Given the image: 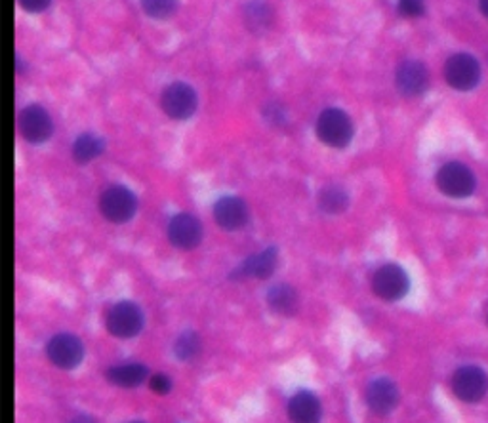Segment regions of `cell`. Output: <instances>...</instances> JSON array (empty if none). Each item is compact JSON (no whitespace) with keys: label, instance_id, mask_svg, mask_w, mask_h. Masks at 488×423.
Listing matches in <instances>:
<instances>
[{"label":"cell","instance_id":"obj_1","mask_svg":"<svg viewBox=\"0 0 488 423\" xmlns=\"http://www.w3.org/2000/svg\"><path fill=\"white\" fill-rule=\"evenodd\" d=\"M318 140L334 149H344L353 140L351 118L340 109H327L317 118Z\"/></svg>","mask_w":488,"mask_h":423},{"label":"cell","instance_id":"obj_2","mask_svg":"<svg viewBox=\"0 0 488 423\" xmlns=\"http://www.w3.org/2000/svg\"><path fill=\"white\" fill-rule=\"evenodd\" d=\"M437 185L450 198H467L474 195L477 179L465 164L447 162L437 174Z\"/></svg>","mask_w":488,"mask_h":423},{"label":"cell","instance_id":"obj_3","mask_svg":"<svg viewBox=\"0 0 488 423\" xmlns=\"http://www.w3.org/2000/svg\"><path fill=\"white\" fill-rule=\"evenodd\" d=\"M106 326L115 337H123V340H128V337H134L142 332L143 313L136 306V303L119 301L109 309L107 318H106Z\"/></svg>","mask_w":488,"mask_h":423},{"label":"cell","instance_id":"obj_4","mask_svg":"<svg viewBox=\"0 0 488 423\" xmlns=\"http://www.w3.org/2000/svg\"><path fill=\"white\" fill-rule=\"evenodd\" d=\"M445 78L454 90L469 92L481 80V65L471 54H454L445 65Z\"/></svg>","mask_w":488,"mask_h":423},{"label":"cell","instance_id":"obj_5","mask_svg":"<svg viewBox=\"0 0 488 423\" xmlns=\"http://www.w3.org/2000/svg\"><path fill=\"white\" fill-rule=\"evenodd\" d=\"M373 289L376 296L385 301H399L409 294L410 280L405 269L395 263H387L374 273Z\"/></svg>","mask_w":488,"mask_h":423},{"label":"cell","instance_id":"obj_6","mask_svg":"<svg viewBox=\"0 0 488 423\" xmlns=\"http://www.w3.org/2000/svg\"><path fill=\"white\" fill-rule=\"evenodd\" d=\"M99 208L102 214L113 224H126L134 217L138 210V200L130 189L123 188V185H115L109 188L99 200Z\"/></svg>","mask_w":488,"mask_h":423},{"label":"cell","instance_id":"obj_7","mask_svg":"<svg viewBox=\"0 0 488 423\" xmlns=\"http://www.w3.org/2000/svg\"><path fill=\"white\" fill-rule=\"evenodd\" d=\"M452 391L464 402H479L488 391V376L479 366H462L452 376Z\"/></svg>","mask_w":488,"mask_h":423},{"label":"cell","instance_id":"obj_8","mask_svg":"<svg viewBox=\"0 0 488 423\" xmlns=\"http://www.w3.org/2000/svg\"><path fill=\"white\" fill-rule=\"evenodd\" d=\"M162 109L164 113L176 118V121H185L197 111V94L185 82H174L162 92Z\"/></svg>","mask_w":488,"mask_h":423},{"label":"cell","instance_id":"obj_9","mask_svg":"<svg viewBox=\"0 0 488 423\" xmlns=\"http://www.w3.org/2000/svg\"><path fill=\"white\" fill-rule=\"evenodd\" d=\"M20 132L29 143H42L50 140V135L54 132V123L46 109L41 106H29L20 113L18 118Z\"/></svg>","mask_w":488,"mask_h":423},{"label":"cell","instance_id":"obj_10","mask_svg":"<svg viewBox=\"0 0 488 423\" xmlns=\"http://www.w3.org/2000/svg\"><path fill=\"white\" fill-rule=\"evenodd\" d=\"M46 353H48L50 361H52L58 368L71 370L80 364V361L84 357V347L77 336L58 334L52 337V340H50Z\"/></svg>","mask_w":488,"mask_h":423},{"label":"cell","instance_id":"obj_11","mask_svg":"<svg viewBox=\"0 0 488 423\" xmlns=\"http://www.w3.org/2000/svg\"><path fill=\"white\" fill-rule=\"evenodd\" d=\"M168 239L180 250H193L203 241V225L191 214H178L168 224Z\"/></svg>","mask_w":488,"mask_h":423},{"label":"cell","instance_id":"obj_12","mask_svg":"<svg viewBox=\"0 0 488 423\" xmlns=\"http://www.w3.org/2000/svg\"><path fill=\"white\" fill-rule=\"evenodd\" d=\"M214 217L226 231H237L248 224V207L239 197H222L214 205Z\"/></svg>","mask_w":488,"mask_h":423},{"label":"cell","instance_id":"obj_13","mask_svg":"<svg viewBox=\"0 0 488 423\" xmlns=\"http://www.w3.org/2000/svg\"><path fill=\"white\" fill-rule=\"evenodd\" d=\"M366 402L370 406V410L378 416L391 414L395 410V406L399 404V389L387 378L374 380L366 389Z\"/></svg>","mask_w":488,"mask_h":423},{"label":"cell","instance_id":"obj_14","mask_svg":"<svg viewBox=\"0 0 488 423\" xmlns=\"http://www.w3.org/2000/svg\"><path fill=\"white\" fill-rule=\"evenodd\" d=\"M428 82H429L428 69L419 61L410 60L399 65L397 75H395V84H397V90L402 96H409V97L419 96L428 88Z\"/></svg>","mask_w":488,"mask_h":423},{"label":"cell","instance_id":"obj_15","mask_svg":"<svg viewBox=\"0 0 488 423\" xmlns=\"http://www.w3.org/2000/svg\"><path fill=\"white\" fill-rule=\"evenodd\" d=\"M277 267V250L275 248H265L260 253L250 256L239 269L233 271V279H269Z\"/></svg>","mask_w":488,"mask_h":423},{"label":"cell","instance_id":"obj_16","mask_svg":"<svg viewBox=\"0 0 488 423\" xmlns=\"http://www.w3.org/2000/svg\"><path fill=\"white\" fill-rule=\"evenodd\" d=\"M323 416V406L309 391H298L289 402V418L294 423H318Z\"/></svg>","mask_w":488,"mask_h":423},{"label":"cell","instance_id":"obj_17","mask_svg":"<svg viewBox=\"0 0 488 423\" xmlns=\"http://www.w3.org/2000/svg\"><path fill=\"white\" fill-rule=\"evenodd\" d=\"M267 303L269 308H272L275 313L279 315H294L298 309V294L289 284H275L272 290L267 292Z\"/></svg>","mask_w":488,"mask_h":423},{"label":"cell","instance_id":"obj_18","mask_svg":"<svg viewBox=\"0 0 488 423\" xmlns=\"http://www.w3.org/2000/svg\"><path fill=\"white\" fill-rule=\"evenodd\" d=\"M273 10L265 0H250L244 6V23L252 32H262L272 27Z\"/></svg>","mask_w":488,"mask_h":423},{"label":"cell","instance_id":"obj_19","mask_svg":"<svg viewBox=\"0 0 488 423\" xmlns=\"http://www.w3.org/2000/svg\"><path fill=\"white\" fill-rule=\"evenodd\" d=\"M147 378V368L143 364H121V366H113L107 372V380L119 387H136L143 383Z\"/></svg>","mask_w":488,"mask_h":423},{"label":"cell","instance_id":"obj_20","mask_svg":"<svg viewBox=\"0 0 488 423\" xmlns=\"http://www.w3.org/2000/svg\"><path fill=\"white\" fill-rule=\"evenodd\" d=\"M104 153V142L94 133H82L73 143V157L77 162L87 164Z\"/></svg>","mask_w":488,"mask_h":423},{"label":"cell","instance_id":"obj_21","mask_svg":"<svg viewBox=\"0 0 488 423\" xmlns=\"http://www.w3.org/2000/svg\"><path fill=\"white\" fill-rule=\"evenodd\" d=\"M349 205L347 193L338 188V185H327V188L318 193V208L325 214H342Z\"/></svg>","mask_w":488,"mask_h":423},{"label":"cell","instance_id":"obj_22","mask_svg":"<svg viewBox=\"0 0 488 423\" xmlns=\"http://www.w3.org/2000/svg\"><path fill=\"white\" fill-rule=\"evenodd\" d=\"M142 8L155 20H166L178 10V0H142Z\"/></svg>","mask_w":488,"mask_h":423},{"label":"cell","instance_id":"obj_23","mask_svg":"<svg viewBox=\"0 0 488 423\" xmlns=\"http://www.w3.org/2000/svg\"><path fill=\"white\" fill-rule=\"evenodd\" d=\"M200 349V340L195 332H183L174 345V353L180 361H189Z\"/></svg>","mask_w":488,"mask_h":423},{"label":"cell","instance_id":"obj_24","mask_svg":"<svg viewBox=\"0 0 488 423\" xmlns=\"http://www.w3.org/2000/svg\"><path fill=\"white\" fill-rule=\"evenodd\" d=\"M399 12L407 18H418L426 12V0H399Z\"/></svg>","mask_w":488,"mask_h":423},{"label":"cell","instance_id":"obj_25","mask_svg":"<svg viewBox=\"0 0 488 423\" xmlns=\"http://www.w3.org/2000/svg\"><path fill=\"white\" fill-rule=\"evenodd\" d=\"M151 389H153V391H157V393H161V395H164L172 389V380L168 376H164V374H157V376L151 378Z\"/></svg>","mask_w":488,"mask_h":423},{"label":"cell","instance_id":"obj_26","mask_svg":"<svg viewBox=\"0 0 488 423\" xmlns=\"http://www.w3.org/2000/svg\"><path fill=\"white\" fill-rule=\"evenodd\" d=\"M50 5H52V0H20V6L31 14L44 12Z\"/></svg>","mask_w":488,"mask_h":423},{"label":"cell","instance_id":"obj_27","mask_svg":"<svg viewBox=\"0 0 488 423\" xmlns=\"http://www.w3.org/2000/svg\"><path fill=\"white\" fill-rule=\"evenodd\" d=\"M265 118L272 124H284V113L279 109V106H269L265 109Z\"/></svg>","mask_w":488,"mask_h":423},{"label":"cell","instance_id":"obj_28","mask_svg":"<svg viewBox=\"0 0 488 423\" xmlns=\"http://www.w3.org/2000/svg\"><path fill=\"white\" fill-rule=\"evenodd\" d=\"M71 423H97L92 416H87V414H80V416H77V418H73L71 419Z\"/></svg>","mask_w":488,"mask_h":423},{"label":"cell","instance_id":"obj_29","mask_svg":"<svg viewBox=\"0 0 488 423\" xmlns=\"http://www.w3.org/2000/svg\"><path fill=\"white\" fill-rule=\"evenodd\" d=\"M479 6H481V12L488 18V0H479Z\"/></svg>","mask_w":488,"mask_h":423},{"label":"cell","instance_id":"obj_30","mask_svg":"<svg viewBox=\"0 0 488 423\" xmlns=\"http://www.w3.org/2000/svg\"><path fill=\"white\" fill-rule=\"evenodd\" d=\"M132 423H142V421H132Z\"/></svg>","mask_w":488,"mask_h":423},{"label":"cell","instance_id":"obj_31","mask_svg":"<svg viewBox=\"0 0 488 423\" xmlns=\"http://www.w3.org/2000/svg\"><path fill=\"white\" fill-rule=\"evenodd\" d=\"M486 320H488V317H486Z\"/></svg>","mask_w":488,"mask_h":423}]
</instances>
